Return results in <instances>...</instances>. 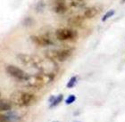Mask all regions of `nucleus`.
Listing matches in <instances>:
<instances>
[{
	"label": "nucleus",
	"mask_w": 125,
	"mask_h": 122,
	"mask_svg": "<svg viewBox=\"0 0 125 122\" xmlns=\"http://www.w3.org/2000/svg\"><path fill=\"white\" fill-rule=\"evenodd\" d=\"M17 59L24 66L37 69L40 72L55 74V70H57V67L55 64V62H53L47 58V59H42L41 57H39L38 55L20 54L17 55Z\"/></svg>",
	"instance_id": "obj_1"
},
{
	"label": "nucleus",
	"mask_w": 125,
	"mask_h": 122,
	"mask_svg": "<svg viewBox=\"0 0 125 122\" xmlns=\"http://www.w3.org/2000/svg\"><path fill=\"white\" fill-rule=\"evenodd\" d=\"M54 78L55 74L39 72L30 76L28 79L25 80V85L31 88H42L51 83Z\"/></svg>",
	"instance_id": "obj_2"
},
{
	"label": "nucleus",
	"mask_w": 125,
	"mask_h": 122,
	"mask_svg": "<svg viewBox=\"0 0 125 122\" xmlns=\"http://www.w3.org/2000/svg\"><path fill=\"white\" fill-rule=\"evenodd\" d=\"M10 101L13 105H16V106L28 107L36 103L37 97L28 92L17 91L11 94Z\"/></svg>",
	"instance_id": "obj_3"
},
{
	"label": "nucleus",
	"mask_w": 125,
	"mask_h": 122,
	"mask_svg": "<svg viewBox=\"0 0 125 122\" xmlns=\"http://www.w3.org/2000/svg\"><path fill=\"white\" fill-rule=\"evenodd\" d=\"M73 49H62V50H48L45 53L46 58L53 62H64L68 60L73 55Z\"/></svg>",
	"instance_id": "obj_4"
},
{
	"label": "nucleus",
	"mask_w": 125,
	"mask_h": 122,
	"mask_svg": "<svg viewBox=\"0 0 125 122\" xmlns=\"http://www.w3.org/2000/svg\"><path fill=\"white\" fill-rule=\"evenodd\" d=\"M5 70H6V72H7L12 78H16V79L21 80V81L27 80L28 78L30 77L23 70H21L20 68L16 67L14 65H7L6 68H5Z\"/></svg>",
	"instance_id": "obj_5"
},
{
	"label": "nucleus",
	"mask_w": 125,
	"mask_h": 122,
	"mask_svg": "<svg viewBox=\"0 0 125 122\" xmlns=\"http://www.w3.org/2000/svg\"><path fill=\"white\" fill-rule=\"evenodd\" d=\"M55 37L60 41L65 40H73L78 37V34L74 29H67V28H61L55 31Z\"/></svg>",
	"instance_id": "obj_6"
},
{
	"label": "nucleus",
	"mask_w": 125,
	"mask_h": 122,
	"mask_svg": "<svg viewBox=\"0 0 125 122\" xmlns=\"http://www.w3.org/2000/svg\"><path fill=\"white\" fill-rule=\"evenodd\" d=\"M21 120V115L16 112H5V113H1L0 122H18Z\"/></svg>",
	"instance_id": "obj_7"
},
{
	"label": "nucleus",
	"mask_w": 125,
	"mask_h": 122,
	"mask_svg": "<svg viewBox=\"0 0 125 122\" xmlns=\"http://www.w3.org/2000/svg\"><path fill=\"white\" fill-rule=\"evenodd\" d=\"M31 40L34 44L38 45L39 47H48L54 45V42L47 36H31Z\"/></svg>",
	"instance_id": "obj_8"
},
{
	"label": "nucleus",
	"mask_w": 125,
	"mask_h": 122,
	"mask_svg": "<svg viewBox=\"0 0 125 122\" xmlns=\"http://www.w3.org/2000/svg\"><path fill=\"white\" fill-rule=\"evenodd\" d=\"M54 11L58 14H63L67 11L64 0H54Z\"/></svg>",
	"instance_id": "obj_9"
},
{
	"label": "nucleus",
	"mask_w": 125,
	"mask_h": 122,
	"mask_svg": "<svg viewBox=\"0 0 125 122\" xmlns=\"http://www.w3.org/2000/svg\"><path fill=\"white\" fill-rule=\"evenodd\" d=\"M84 16L75 15L68 19V24L73 27H81L84 23Z\"/></svg>",
	"instance_id": "obj_10"
},
{
	"label": "nucleus",
	"mask_w": 125,
	"mask_h": 122,
	"mask_svg": "<svg viewBox=\"0 0 125 122\" xmlns=\"http://www.w3.org/2000/svg\"><path fill=\"white\" fill-rule=\"evenodd\" d=\"M101 12V9H99V7H89L84 12V17L87 19H92L94 17H96L99 13Z\"/></svg>",
	"instance_id": "obj_11"
},
{
	"label": "nucleus",
	"mask_w": 125,
	"mask_h": 122,
	"mask_svg": "<svg viewBox=\"0 0 125 122\" xmlns=\"http://www.w3.org/2000/svg\"><path fill=\"white\" fill-rule=\"evenodd\" d=\"M12 106H13L12 102L5 98H1V101H0V111L1 112H9L12 109Z\"/></svg>",
	"instance_id": "obj_12"
},
{
	"label": "nucleus",
	"mask_w": 125,
	"mask_h": 122,
	"mask_svg": "<svg viewBox=\"0 0 125 122\" xmlns=\"http://www.w3.org/2000/svg\"><path fill=\"white\" fill-rule=\"evenodd\" d=\"M52 99H53V101H51V104H50V107H51V108L58 105V104L62 101V94H59V95L56 96V97H52Z\"/></svg>",
	"instance_id": "obj_13"
},
{
	"label": "nucleus",
	"mask_w": 125,
	"mask_h": 122,
	"mask_svg": "<svg viewBox=\"0 0 125 122\" xmlns=\"http://www.w3.org/2000/svg\"><path fill=\"white\" fill-rule=\"evenodd\" d=\"M77 77L76 76H73V77H72V78H70V80L68 81L67 83V88H73V86H75L76 83H77Z\"/></svg>",
	"instance_id": "obj_14"
},
{
	"label": "nucleus",
	"mask_w": 125,
	"mask_h": 122,
	"mask_svg": "<svg viewBox=\"0 0 125 122\" xmlns=\"http://www.w3.org/2000/svg\"><path fill=\"white\" fill-rule=\"evenodd\" d=\"M115 14V11L114 10H110V11H108L105 14H104V16H103V18H102V21H107L109 18H111L113 15Z\"/></svg>",
	"instance_id": "obj_15"
},
{
	"label": "nucleus",
	"mask_w": 125,
	"mask_h": 122,
	"mask_svg": "<svg viewBox=\"0 0 125 122\" xmlns=\"http://www.w3.org/2000/svg\"><path fill=\"white\" fill-rule=\"evenodd\" d=\"M72 1V5L75 7H81L84 5L83 0H71Z\"/></svg>",
	"instance_id": "obj_16"
},
{
	"label": "nucleus",
	"mask_w": 125,
	"mask_h": 122,
	"mask_svg": "<svg viewBox=\"0 0 125 122\" xmlns=\"http://www.w3.org/2000/svg\"><path fill=\"white\" fill-rule=\"evenodd\" d=\"M75 101H76V96L73 95V94H72V95H70L67 99H66V100H65V103L71 104V103H74Z\"/></svg>",
	"instance_id": "obj_17"
},
{
	"label": "nucleus",
	"mask_w": 125,
	"mask_h": 122,
	"mask_svg": "<svg viewBox=\"0 0 125 122\" xmlns=\"http://www.w3.org/2000/svg\"><path fill=\"white\" fill-rule=\"evenodd\" d=\"M124 1H125V0H123V2H124Z\"/></svg>",
	"instance_id": "obj_18"
},
{
	"label": "nucleus",
	"mask_w": 125,
	"mask_h": 122,
	"mask_svg": "<svg viewBox=\"0 0 125 122\" xmlns=\"http://www.w3.org/2000/svg\"><path fill=\"white\" fill-rule=\"evenodd\" d=\"M74 122H80V121H74Z\"/></svg>",
	"instance_id": "obj_19"
}]
</instances>
